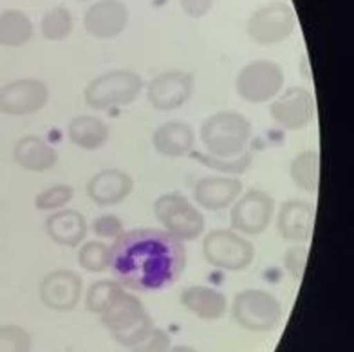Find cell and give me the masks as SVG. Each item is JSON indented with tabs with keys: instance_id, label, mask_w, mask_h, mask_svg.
Listing matches in <instances>:
<instances>
[{
	"instance_id": "6da1fadb",
	"label": "cell",
	"mask_w": 354,
	"mask_h": 352,
	"mask_svg": "<svg viewBox=\"0 0 354 352\" xmlns=\"http://www.w3.org/2000/svg\"><path fill=\"white\" fill-rule=\"evenodd\" d=\"M185 242L158 228H138L111 246L109 269L116 282L138 293L168 288L187 269Z\"/></svg>"
},
{
	"instance_id": "7a4b0ae2",
	"label": "cell",
	"mask_w": 354,
	"mask_h": 352,
	"mask_svg": "<svg viewBox=\"0 0 354 352\" xmlns=\"http://www.w3.org/2000/svg\"><path fill=\"white\" fill-rule=\"evenodd\" d=\"M252 121L237 111L212 114L201 125L199 138L206 152L215 158H237L248 150L252 139Z\"/></svg>"
},
{
	"instance_id": "3957f363",
	"label": "cell",
	"mask_w": 354,
	"mask_h": 352,
	"mask_svg": "<svg viewBox=\"0 0 354 352\" xmlns=\"http://www.w3.org/2000/svg\"><path fill=\"white\" fill-rule=\"evenodd\" d=\"M100 316L112 338L131 349L154 329L140 298L132 293H127V289L118 293Z\"/></svg>"
},
{
	"instance_id": "277c9868",
	"label": "cell",
	"mask_w": 354,
	"mask_h": 352,
	"mask_svg": "<svg viewBox=\"0 0 354 352\" xmlns=\"http://www.w3.org/2000/svg\"><path fill=\"white\" fill-rule=\"evenodd\" d=\"M143 87V78L138 73L131 69H114L91 80L85 87L84 98L87 107L105 112L131 105Z\"/></svg>"
},
{
	"instance_id": "5b68a950",
	"label": "cell",
	"mask_w": 354,
	"mask_h": 352,
	"mask_svg": "<svg viewBox=\"0 0 354 352\" xmlns=\"http://www.w3.org/2000/svg\"><path fill=\"white\" fill-rule=\"evenodd\" d=\"M154 215L165 232L179 241H197L205 233V215L179 192L159 195L154 203Z\"/></svg>"
},
{
	"instance_id": "8992f818",
	"label": "cell",
	"mask_w": 354,
	"mask_h": 352,
	"mask_svg": "<svg viewBox=\"0 0 354 352\" xmlns=\"http://www.w3.org/2000/svg\"><path fill=\"white\" fill-rule=\"evenodd\" d=\"M206 262L224 271H244L255 260V248L246 237L233 230H214L203 239Z\"/></svg>"
},
{
	"instance_id": "52a82bcc",
	"label": "cell",
	"mask_w": 354,
	"mask_h": 352,
	"mask_svg": "<svg viewBox=\"0 0 354 352\" xmlns=\"http://www.w3.org/2000/svg\"><path fill=\"white\" fill-rule=\"evenodd\" d=\"M284 69L277 62L255 60L239 71L237 94L248 103H268L284 91Z\"/></svg>"
},
{
	"instance_id": "ba28073f",
	"label": "cell",
	"mask_w": 354,
	"mask_h": 352,
	"mask_svg": "<svg viewBox=\"0 0 354 352\" xmlns=\"http://www.w3.org/2000/svg\"><path fill=\"white\" fill-rule=\"evenodd\" d=\"M233 318L241 327L255 333L275 329L282 320V307L271 293L246 289L233 300Z\"/></svg>"
},
{
	"instance_id": "9c48e42d",
	"label": "cell",
	"mask_w": 354,
	"mask_h": 352,
	"mask_svg": "<svg viewBox=\"0 0 354 352\" xmlns=\"http://www.w3.org/2000/svg\"><path fill=\"white\" fill-rule=\"evenodd\" d=\"M295 26L293 8L286 2H271L250 15L246 33L259 46H275L293 35Z\"/></svg>"
},
{
	"instance_id": "30bf717a",
	"label": "cell",
	"mask_w": 354,
	"mask_h": 352,
	"mask_svg": "<svg viewBox=\"0 0 354 352\" xmlns=\"http://www.w3.org/2000/svg\"><path fill=\"white\" fill-rule=\"evenodd\" d=\"M275 215V199L262 190H248L232 204L230 224L241 235L259 237L270 228Z\"/></svg>"
},
{
	"instance_id": "8fae6325",
	"label": "cell",
	"mask_w": 354,
	"mask_h": 352,
	"mask_svg": "<svg viewBox=\"0 0 354 352\" xmlns=\"http://www.w3.org/2000/svg\"><path fill=\"white\" fill-rule=\"evenodd\" d=\"M49 102V87L42 80L19 78L0 87V114L29 116L42 111Z\"/></svg>"
},
{
	"instance_id": "7c38bea8",
	"label": "cell",
	"mask_w": 354,
	"mask_h": 352,
	"mask_svg": "<svg viewBox=\"0 0 354 352\" xmlns=\"http://www.w3.org/2000/svg\"><path fill=\"white\" fill-rule=\"evenodd\" d=\"M194 87L196 80L188 71H165L154 80H150V84L147 85V100L156 111H177L190 100Z\"/></svg>"
},
{
	"instance_id": "4fadbf2b",
	"label": "cell",
	"mask_w": 354,
	"mask_h": 352,
	"mask_svg": "<svg viewBox=\"0 0 354 352\" xmlns=\"http://www.w3.org/2000/svg\"><path fill=\"white\" fill-rule=\"evenodd\" d=\"M270 114L284 130H302L317 116V102L308 89L289 87L271 100Z\"/></svg>"
},
{
	"instance_id": "5bb4252c",
	"label": "cell",
	"mask_w": 354,
	"mask_h": 352,
	"mask_svg": "<svg viewBox=\"0 0 354 352\" xmlns=\"http://www.w3.org/2000/svg\"><path fill=\"white\" fill-rule=\"evenodd\" d=\"M38 295L47 309L73 311L84 295V280L71 269H55L42 278Z\"/></svg>"
},
{
	"instance_id": "9a60e30c",
	"label": "cell",
	"mask_w": 354,
	"mask_h": 352,
	"mask_svg": "<svg viewBox=\"0 0 354 352\" xmlns=\"http://www.w3.org/2000/svg\"><path fill=\"white\" fill-rule=\"evenodd\" d=\"M131 13L122 0H98L85 11L84 28L93 38L112 40L125 31Z\"/></svg>"
},
{
	"instance_id": "2e32d148",
	"label": "cell",
	"mask_w": 354,
	"mask_h": 352,
	"mask_svg": "<svg viewBox=\"0 0 354 352\" xmlns=\"http://www.w3.org/2000/svg\"><path fill=\"white\" fill-rule=\"evenodd\" d=\"M317 221V210L304 199H289L282 203L277 215V230L286 241L306 242L311 239Z\"/></svg>"
},
{
	"instance_id": "e0dca14e",
	"label": "cell",
	"mask_w": 354,
	"mask_h": 352,
	"mask_svg": "<svg viewBox=\"0 0 354 352\" xmlns=\"http://www.w3.org/2000/svg\"><path fill=\"white\" fill-rule=\"evenodd\" d=\"M132 177L118 168H105L91 177L87 183V195L98 206H116L132 194Z\"/></svg>"
},
{
	"instance_id": "ac0fdd59",
	"label": "cell",
	"mask_w": 354,
	"mask_h": 352,
	"mask_svg": "<svg viewBox=\"0 0 354 352\" xmlns=\"http://www.w3.org/2000/svg\"><path fill=\"white\" fill-rule=\"evenodd\" d=\"M243 194V183L235 177H203L194 186V201L206 212H223Z\"/></svg>"
},
{
	"instance_id": "d6986e66",
	"label": "cell",
	"mask_w": 354,
	"mask_h": 352,
	"mask_svg": "<svg viewBox=\"0 0 354 352\" xmlns=\"http://www.w3.org/2000/svg\"><path fill=\"white\" fill-rule=\"evenodd\" d=\"M46 233L55 244L64 248H78L87 237V219L78 210H56L46 219Z\"/></svg>"
},
{
	"instance_id": "ffe728a7",
	"label": "cell",
	"mask_w": 354,
	"mask_h": 352,
	"mask_svg": "<svg viewBox=\"0 0 354 352\" xmlns=\"http://www.w3.org/2000/svg\"><path fill=\"white\" fill-rule=\"evenodd\" d=\"M152 145H154L156 152H159L165 158H185L194 150L196 132L188 123L167 121L154 130Z\"/></svg>"
},
{
	"instance_id": "44dd1931",
	"label": "cell",
	"mask_w": 354,
	"mask_h": 352,
	"mask_svg": "<svg viewBox=\"0 0 354 352\" xmlns=\"http://www.w3.org/2000/svg\"><path fill=\"white\" fill-rule=\"evenodd\" d=\"M13 159L24 170L40 174L56 167L58 152L46 139L38 136H24L15 143Z\"/></svg>"
},
{
	"instance_id": "7402d4cb",
	"label": "cell",
	"mask_w": 354,
	"mask_h": 352,
	"mask_svg": "<svg viewBox=\"0 0 354 352\" xmlns=\"http://www.w3.org/2000/svg\"><path fill=\"white\" fill-rule=\"evenodd\" d=\"M181 304L201 320H219L228 309V300L219 289L208 286H190L181 293Z\"/></svg>"
},
{
	"instance_id": "603a6c76",
	"label": "cell",
	"mask_w": 354,
	"mask_h": 352,
	"mask_svg": "<svg viewBox=\"0 0 354 352\" xmlns=\"http://www.w3.org/2000/svg\"><path fill=\"white\" fill-rule=\"evenodd\" d=\"M109 127L94 116H76L67 125V138L75 147L87 152L100 150L109 141Z\"/></svg>"
},
{
	"instance_id": "cb8c5ba5",
	"label": "cell",
	"mask_w": 354,
	"mask_h": 352,
	"mask_svg": "<svg viewBox=\"0 0 354 352\" xmlns=\"http://www.w3.org/2000/svg\"><path fill=\"white\" fill-rule=\"evenodd\" d=\"M289 177L299 190L317 194L320 186V154L317 150L297 154L289 165Z\"/></svg>"
},
{
	"instance_id": "d4e9b609",
	"label": "cell",
	"mask_w": 354,
	"mask_h": 352,
	"mask_svg": "<svg viewBox=\"0 0 354 352\" xmlns=\"http://www.w3.org/2000/svg\"><path fill=\"white\" fill-rule=\"evenodd\" d=\"M33 22L20 10L0 13V47H22L33 38Z\"/></svg>"
},
{
	"instance_id": "484cf974",
	"label": "cell",
	"mask_w": 354,
	"mask_h": 352,
	"mask_svg": "<svg viewBox=\"0 0 354 352\" xmlns=\"http://www.w3.org/2000/svg\"><path fill=\"white\" fill-rule=\"evenodd\" d=\"M73 28H75L73 13L64 6H56L47 11L40 22V33L49 42H62V40L69 38Z\"/></svg>"
},
{
	"instance_id": "4316f807",
	"label": "cell",
	"mask_w": 354,
	"mask_h": 352,
	"mask_svg": "<svg viewBox=\"0 0 354 352\" xmlns=\"http://www.w3.org/2000/svg\"><path fill=\"white\" fill-rule=\"evenodd\" d=\"M192 158L199 161L201 165H205L208 168H214V170L221 172V174H226V176H241L244 172L250 170L253 163L252 152H244L237 158H215L208 152H197V150H192Z\"/></svg>"
},
{
	"instance_id": "83f0119b",
	"label": "cell",
	"mask_w": 354,
	"mask_h": 352,
	"mask_svg": "<svg viewBox=\"0 0 354 352\" xmlns=\"http://www.w3.org/2000/svg\"><path fill=\"white\" fill-rule=\"evenodd\" d=\"M111 262V246L102 241H88L80 244L78 264L88 273H103Z\"/></svg>"
},
{
	"instance_id": "f1b7e54d",
	"label": "cell",
	"mask_w": 354,
	"mask_h": 352,
	"mask_svg": "<svg viewBox=\"0 0 354 352\" xmlns=\"http://www.w3.org/2000/svg\"><path fill=\"white\" fill-rule=\"evenodd\" d=\"M75 197V188L71 185H55L46 188L44 192L35 197V208L40 210V212H56V210H62L64 206L73 201Z\"/></svg>"
},
{
	"instance_id": "f546056e",
	"label": "cell",
	"mask_w": 354,
	"mask_h": 352,
	"mask_svg": "<svg viewBox=\"0 0 354 352\" xmlns=\"http://www.w3.org/2000/svg\"><path fill=\"white\" fill-rule=\"evenodd\" d=\"M125 289L120 282L116 280H100V282L93 284L87 293L85 304L91 313L102 315V311L111 304V300L116 297L118 293Z\"/></svg>"
},
{
	"instance_id": "4dcf8cb0",
	"label": "cell",
	"mask_w": 354,
	"mask_h": 352,
	"mask_svg": "<svg viewBox=\"0 0 354 352\" xmlns=\"http://www.w3.org/2000/svg\"><path fill=\"white\" fill-rule=\"evenodd\" d=\"M0 352H31V336L20 325H0Z\"/></svg>"
},
{
	"instance_id": "1f68e13d",
	"label": "cell",
	"mask_w": 354,
	"mask_h": 352,
	"mask_svg": "<svg viewBox=\"0 0 354 352\" xmlns=\"http://www.w3.org/2000/svg\"><path fill=\"white\" fill-rule=\"evenodd\" d=\"M308 257L309 251L306 246H295L284 253V266L295 280H302L306 264H308Z\"/></svg>"
},
{
	"instance_id": "d6a6232c",
	"label": "cell",
	"mask_w": 354,
	"mask_h": 352,
	"mask_svg": "<svg viewBox=\"0 0 354 352\" xmlns=\"http://www.w3.org/2000/svg\"><path fill=\"white\" fill-rule=\"evenodd\" d=\"M170 347V336L163 329H152L138 345L132 347V352H168Z\"/></svg>"
},
{
	"instance_id": "836d02e7",
	"label": "cell",
	"mask_w": 354,
	"mask_h": 352,
	"mask_svg": "<svg viewBox=\"0 0 354 352\" xmlns=\"http://www.w3.org/2000/svg\"><path fill=\"white\" fill-rule=\"evenodd\" d=\"M93 233L100 239H118L125 233V226L116 215H102L94 219Z\"/></svg>"
},
{
	"instance_id": "e575fe53",
	"label": "cell",
	"mask_w": 354,
	"mask_h": 352,
	"mask_svg": "<svg viewBox=\"0 0 354 352\" xmlns=\"http://www.w3.org/2000/svg\"><path fill=\"white\" fill-rule=\"evenodd\" d=\"M179 4L190 19H203L214 8V0H179Z\"/></svg>"
},
{
	"instance_id": "d590c367",
	"label": "cell",
	"mask_w": 354,
	"mask_h": 352,
	"mask_svg": "<svg viewBox=\"0 0 354 352\" xmlns=\"http://www.w3.org/2000/svg\"><path fill=\"white\" fill-rule=\"evenodd\" d=\"M168 352H197V351H194V349H192V347H183V345H179V347L170 349V351H168Z\"/></svg>"
},
{
	"instance_id": "8d00e7d4",
	"label": "cell",
	"mask_w": 354,
	"mask_h": 352,
	"mask_svg": "<svg viewBox=\"0 0 354 352\" xmlns=\"http://www.w3.org/2000/svg\"><path fill=\"white\" fill-rule=\"evenodd\" d=\"M80 2H88V0H80Z\"/></svg>"
}]
</instances>
